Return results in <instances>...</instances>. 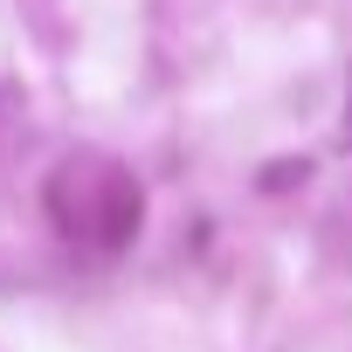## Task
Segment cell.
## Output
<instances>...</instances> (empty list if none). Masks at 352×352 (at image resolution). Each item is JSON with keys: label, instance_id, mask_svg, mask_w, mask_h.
Listing matches in <instances>:
<instances>
[{"label": "cell", "instance_id": "1", "mask_svg": "<svg viewBox=\"0 0 352 352\" xmlns=\"http://www.w3.org/2000/svg\"><path fill=\"white\" fill-rule=\"evenodd\" d=\"M49 214L69 242H90V249H124L138 235V180L104 159V152H76L56 166L49 180Z\"/></svg>", "mask_w": 352, "mask_h": 352}]
</instances>
